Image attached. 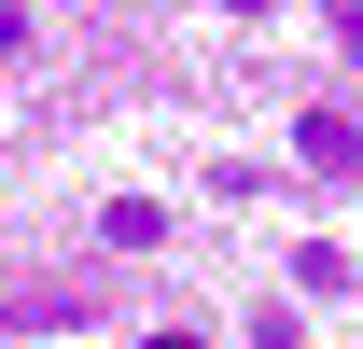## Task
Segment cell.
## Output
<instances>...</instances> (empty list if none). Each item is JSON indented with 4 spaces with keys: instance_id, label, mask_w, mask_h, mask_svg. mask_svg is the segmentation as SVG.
<instances>
[{
    "instance_id": "obj_2",
    "label": "cell",
    "mask_w": 363,
    "mask_h": 349,
    "mask_svg": "<svg viewBox=\"0 0 363 349\" xmlns=\"http://www.w3.org/2000/svg\"><path fill=\"white\" fill-rule=\"evenodd\" d=\"M98 238H112V252H168V210H154V196H112V223H98Z\"/></svg>"
},
{
    "instance_id": "obj_4",
    "label": "cell",
    "mask_w": 363,
    "mask_h": 349,
    "mask_svg": "<svg viewBox=\"0 0 363 349\" xmlns=\"http://www.w3.org/2000/svg\"><path fill=\"white\" fill-rule=\"evenodd\" d=\"M335 43H350V56H363V0H335Z\"/></svg>"
},
{
    "instance_id": "obj_3",
    "label": "cell",
    "mask_w": 363,
    "mask_h": 349,
    "mask_svg": "<svg viewBox=\"0 0 363 349\" xmlns=\"http://www.w3.org/2000/svg\"><path fill=\"white\" fill-rule=\"evenodd\" d=\"M140 349H210V336H196V321H154V336H140Z\"/></svg>"
},
{
    "instance_id": "obj_1",
    "label": "cell",
    "mask_w": 363,
    "mask_h": 349,
    "mask_svg": "<svg viewBox=\"0 0 363 349\" xmlns=\"http://www.w3.org/2000/svg\"><path fill=\"white\" fill-rule=\"evenodd\" d=\"M294 154H308L321 182H363V112H335V98H321V112H294Z\"/></svg>"
}]
</instances>
